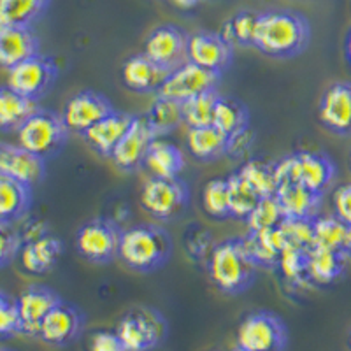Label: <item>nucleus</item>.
<instances>
[{
  "label": "nucleus",
  "instance_id": "1",
  "mask_svg": "<svg viewBox=\"0 0 351 351\" xmlns=\"http://www.w3.org/2000/svg\"><path fill=\"white\" fill-rule=\"evenodd\" d=\"M311 43V23L295 9H267L258 14L255 48L262 55L287 60L302 55Z\"/></svg>",
  "mask_w": 351,
  "mask_h": 351
},
{
  "label": "nucleus",
  "instance_id": "2",
  "mask_svg": "<svg viewBox=\"0 0 351 351\" xmlns=\"http://www.w3.org/2000/svg\"><path fill=\"white\" fill-rule=\"evenodd\" d=\"M172 237L164 227L139 223L121 232L118 258L130 271L149 274L162 269L172 255Z\"/></svg>",
  "mask_w": 351,
  "mask_h": 351
},
{
  "label": "nucleus",
  "instance_id": "3",
  "mask_svg": "<svg viewBox=\"0 0 351 351\" xmlns=\"http://www.w3.org/2000/svg\"><path fill=\"white\" fill-rule=\"evenodd\" d=\"M256 269L241 237L221 241L209 253V280L225 295H241L250 290L256 280Z\"/></svg>",
  "mask_w": 351,
  "mask_h": 351
},
{
  "label": "nucleus",
  "instance_id": "4",
  "mask_svg": "<svg viewBox=\"0 0 351 351\" xmlns=\"http://www.w3.org/2000/svg\"><path fill=\"white\" fill-rule=\"evenodd\" d=\"M274 174L278 188L281 184H302L311 192L325 195L334 183L337 167L334 160L325 153L300 149L276 162Z\"/></svg>",
  "mask_w": 351,
  "mask_h": 351
},
{
  "label": "nucleus",
  "instance_id": "5",
  "mask_svg": "<svg viewBox=\"0 0 351 351\" xmlns=\"http://www.w3.org/2000/svg\"><path fill=\"white\" fill-rule=\"evenodd\" d=\"M18 144L27 152L34 153L44 162L64 149L67 144L69 132L60 112L51 109L39 108L23 125L16 130Z\"/></svg>",
  "mask_w": 351,
  "mask_h": 351
},
{
  "label": "nucleus",
  "instance_id": "6",
  "mask_svg": "<svg viewBox=\"0 0 351 351\" xmlns=\"http://www.w3.org/2000/svg\"><path fill=\"white\" fill-rule=\"evenodd\" d=\"M290 334L280 315L258 309L243 318L236 344L246 351H287Z\"/></svg>",
  "mask_w": 351,
  "mask_h": 351
},
{
  "label": "nucleus",
  "instance_id": "7",
  "mask_svg": "<svg viewBox=\"0 0 351 351\" xmlns=\"http://www.w3.org/2000/svg\"><path fill=\"white\" fill-rule=\"evenodd\" d=\"M116 334L128 351H149L164 343L167 322L153 307H134L121 316Z\"/></svg>",
  "mask_w": 351,
  "mask_h": 351
},
{
  "label": "nucleus",
  "instance_id": "8",
  "mask_svg": "<svg viewBox=\"0 0 351 351\" xmlns=\"http://www.w3.org/2000/svg\"><path fill=\"white\" fill-rule=\"evenodd\" d=\"M190 190L181 178L152 176L141 190V206L156 219H174L188 208Z\"/></svg>",
  "mask_w": 351,
  "mask_h": 351
},
{
  "label": "nucleus",
  "instance_id": "9",
  "mask_svg": "<svg viewBox=\"0 0 351 351\" xmlns=\"http://www.w3.org/2000/svg\"><path fill=\"white\" fill-rule=\"evenodd\" d=\"M121 228L108 218L90 219L76 232V250L84 260L108 265L120 253Z\"/></svg>",
  "mask_w": 351,
  "mask_h": 351
},
{
  "label": "nucleus",
  "instance_id": "10",
  "mask_svg": "<svg viewBox=\"0 0 351 351\" xmlns=\"http://www.w3.org/2000/svg\"><path fill=\"white\" fill-rule=\"evenodd\" d=\"M58 80V65L49 56L39 55L8 71V86L20 95L39 102Z\"/></svg>",
  "mask_w": 351,
  "mask_h": 351
},
{
  "label": "nucleus",
  "instance_id": "11",
  "mask_svg": "<svg viewBox=\"0 0 351 351\" xmlns=\"http://www.w3.org/2000/svg\"><path fill=\"white\" fill-rule=\"evenodd\" d=\"M84 327H86V315L83 309L62 299L44 318L37 337L49 346L65 348L80 339Z\"/></svg>",
  "mask_w": 351,
  "mask_h": 351
},
{
  "label": "nucleus",
  "instance_id": "12",
  "mask_svg": "<svg viewBox=\"0 0 351 351\" xmlns=\"http://www.w3.org/2000/svg\"><path fill=\"white\" fill-rule=\"evenodd\" d=\"M219 80H221V74H216V72L199 67L192 62H186V64L169 72L167 80L162 84L156 95H162L165 99L183 104L192 97L209 92V90H216Z\"/></svg>",
  "mask_w": 351,
  "mask_h": 351
},
{
  "label": "nucleus",
  "instance_id": "13",
  "mask_svg": "<svg viewBox=\"0 0 351 351\" xmlns=\"http://www.w3.org/2000/svg\"><path fill=\"white\" fill-rule=\"evenodd\" d=\"M188 37L183 28L176 25H158L146 37L143 53L171 72L188 62Z\"/></svg>",
  "mask_w": 351,
  "mask_h": 351
},
{
  "label": "nucleus",
  "instance_id": "14",
  "mask_svg": "<svg viewBox=\"0 0 351 351\" xmlns=\"http://www.w3.org/2000/svg\"><path fill=\"white\" fill-rule=\"evenodd\" d=\"M114 109L106 95L93 90H83L65 102L60 114L71 134L83 136L84 132L90 130L100 120H104Z\"/></svg>",
  "mask_w": 351,
  "mask_h": 351
},
{
  "label": "nucleus",
  "instance_id": "15",
  "mask_svg": "<svg viewBox=\"0 0 351 351\" xmlns=\"http://www.w3.org/2000/svg\"><path fill=\"white\" fill-rule=\"evenodd\" d=\"M234 49L236 48L219 32L200 30L188 37V62L216 74H223L230 67Z\"/></svg>",
  "mask_w": 351,
  "mask_h": 351
},
{
  "label": "nucleus",
  "instance_id": "16",
  "mask_svg": "<svg viewBox=\"0 0 351 351\" xmlns=\"http://www.w3.org/2000/svg\"><path fill=\"white\" fill-rule=\"evenodd\" d=\"M318 120L335 136H351V81H335L318 102Z\"/></svg>",
  "mask_w": 351,
  "mask_h": 351
},
{
  "label": "nucleus",
  "instance_id": "17",
  "mask_svg": "<svg viewBox=\"0 0 351 351\" xmlns=\"http://www.w3.org/2000/svg\"><path fill=\"white\" fill-rule=\"evenodd\" d=\"M156 134L152 125L148 123L146 116H134L130 128L127 130L123 139L112 152L111 160L118 169L125 172H134L144 167V158L148 155V149Z\"/></svg>",
  "mask_w": 351,
  "mask_h": 351
},
{
  "label": "nucleus",
  "instance_id": "18",
  "mask_svg": "<svg viewBox=\"0 0 351 351\" xmlns=\"http://www.w3.org/2000/svg\"><path fill=\"white\" fill-rule=\"evenodd\" d=\"M60 300L62 297L53 288L44 287V285H30L25 288L16 297L21 328H23L21 335L37 337L44 318Z\"/></svg>",
  "mask_w": 351,
  "mask_h": 351
},
{
  "label": "nucleus",
  "instance_id": "19",
  "mask_svg": "<svg viewBox=\"0 0 351 351\" xmlns=\"http://www.w3.org/2000/svg\"><path fill=\"white\" fill-rule=\"evenodd\" d=\"M0 176L34 188L46 178V162L20 144L0 143Z\"/></svg>",
  "mask_w": 351,
  "mask_h": 351
},
{
  "label": "nucleus",
  "instance_id": "20",
  "mask_svg": "<svg viewBox=\"0 0 351 351\" xmlns=\"http://www.w3.org/2000/svg\"><path fill=\"white\" fill-rule=\"evenodd\" d=\"M121 81L136 93H158L169 76V71L160 67L146 53H137L121 65Z\"/></svg>",
  "mask_w": 351,
  "mask_h": 351
},
{
  "label": "nucleus",
  "instance_id": "21",
  "mask_svg": "<svg viewBox=\"0 0 351 351\" xmlns=\"http://www.w3.org/2000/svg\"><path fill=\"white\" fill-rule=\"evenodd\" d=\"M40 53V43L32 27L0 25V67L9 71Z\"/></svg>",
  "mask_w": 351,
  "mask_h": 351
},
{
  "label": "nucleus",
  "instance_id": "22",
  "mask_svg": "<svg viewBox=\"0 0 351 351\" xmlns=\"http://www.w3.org/2000/svg\"><path fill=\"white\" fill-rule=\"evenodd\" d=\"M134 116L128 114L123 111H114L109 116H106L104 120H100L99 123L93 125L88 132H84L83 139L86 141V144L97 155L106 156V158H111L114 148L120 144V141L123 139L127 130L130 128L132 121H134Z\"/></svg>",
  "mask_w": 351,
  "mask_h": 351
},
{
  "label": "nucleus",
  "instance_id": "23",
  "mask_svg": "<svg viewBox=\"0 0 351 351\" xmlns=\"http://www.w3.org/2000/svg\"><path fill=\"white\" fill-rule=\"evenodd\" d=\"M247 256L253 260L258 269H276L281 252L288 246L281 227L269 228V230L247 232L241 237Z\"/></svg>",
  "mask_w": 351,
  "mask_h": 351
},
{
  "label": "nucleus",
  "instance_id": "24",
  "mask_svg": "<svg viewBox=\"0 0 351 351\" xmlns=\"http://www.w3.org/2000/svg\"><path fill=\"white\" fill-rule=\"evenodd\" d=\"M64 253V244L51 234H44L34 241L23 243L20 263L28 274H46L55 267Z\"/></svg>",
  "mask_w": 351,
  "mask_h": 351
},
{
  "label": "nucleus",
  "instance_id": "25",
  "mask_svg": "<svg viewBox=\"0 0 351 351\" xmlns=\"http://www.w3.org/2000/svg\"><path fill=\"white\" fill-rule=\"evenodd\" d=\"M285 218L315 219L318 216L324 195L307 190L302 184H281L276 192Z\"/></svg>",
  "mask_w": 351,
  "mask_h": 351
},
{
  "label": "nucleus",
  "instance_id": "26",
  "mask_svg": "<svg viewBox=\"0 0 351 351\" xmlns=\"http://www.w3.org/2000/svg\"><path fill=\"white\" fill-rule=\"evenodd\" d=\"M30 206L32 186L0 176V221L14 225L28 215Z\"/></svg>",
  "mask_w": 351,
  "mask_h": 351
},
{
  "label": "nucleus",
  "instance_id": "27",
  "mask_svg": "<svg viewBox=\"0 0 351 351\" xmlns=\"http://www.w3.org/2000/svg\"><path fill=\"white\" fill-rule=\"evenodd\" d=\"M348 255L322 247H313L307 253V278L316 287H327L337 281L346 271Z\"/></svg>",
  "mask_w": 351,
  "mask_h": 351
},
{
  "label": "nucleus",
  "instance_id": "28",
  "mask_svg": "<svg viewBox=\"0 0 351 351\" xmlns=\"http://www.w3.org/2000/svg\"><path fill=\"white\" fill-rule=\"evenodd\" d=\"M144 167L155 178H180L184 169V155L176 144L156 137L144 158Z\"/></svg>",
  "mask_w": 351,
  "mask_h": 351
},
{
  "label": "nucleus",
  "instance_id": "29",
  "mask_svg": "<svg viewBox=\"0 0 351 351\" xmlns=\"http://www.w3.org/2000/svg\"><path fill=\"white\" fill-rule=\"evenodd\" d=\"M228 137L215 125L199 128H188L186 148L188 153L200 162H213L227 155Z\"/></svg>",
  "mask_w": 351,
  "mask_h": 351
},
{
  "label": "nucleus",
  "instance_id": "30",
  "mask_svg": "<svg viewBox=\"0 0 351 351\" xmlns=\"http://www.w3.org/2000/svg\"><path fill=\"white\" fill-rule=\"evenodd\" d=\"M315 247L351 255V227L341 221L335 215L316 216L313 219Z\"/></svg>",
  "mask_w": 351,
  "mask_h": 351
},
{
  "label": "nucleus",
  "instance_id": "31",
  "mask_svg": "<svg viewBox=\"0 0 351 351\" xmlns=\"http://www.w3.org/2000/svg\"><path fill=\"white\" fill-rule=\"evenodd\" d=\"M37 109L36 100L20 95L8 84L0 86V132H16Z\"/></svg>",
  "mask_w": 351,
  "mask_h": 351
},
{
  "label": "nucleus",
  "instance_id": "32",
  "mask_svg": "<svg viewBox=\"0 0 351 351\" xmlns=\"http://www.w3.org/2000/svg\"><path fill=\"white\" fill-rule=\"evenodd\" d=\"M49 4L51 0H0V25L32 27Z\"/></svg>",
  "mask_w": 351,
  "mask_h": 351
},
{
  "label": "nucleus",
  "instance_id": "33",
  "mask_svg": "<svg viewBox=\"0 0 351 351\" xmlns=\"http://www.w3.org/2000/svg\"><path fill=\"white\" fill-rule=\"evenodd\" d=\"M213 125L218 130L223 132L227 137L236 136L239 132L250 128V111L237 99L219 95L218 102H216Z\"/></svg>",
  "mask_w": 351,
  "mask_h": 351
},
{
  "label": "nucleus",
  "instance_id": "34",
  "mask_svg": "<svg viewBox=\"0 0 351 351\" xmlns=\"http://www.w3.org/2000/svg\"><path fill=\"white\" fill-rule=\"evenodd\" d=\"M260 12L243 9L236 12L234 16L228 18L223 23L219 34L234 46V48H255L256 27H258Z\"/></svg>",
  "mask_w": 351,
  "mask_h": 351
},
{
  "label": "nucleus",
  "instance_id": "35",
  "mask_svg": "<svg viewBox=\"0 0 351 351\" xmlns=\"http://www.w3.org/2000/svg\"><path fill=\"white\" fill-rule=\"evenodd\" d=\"M144 116H146L148 123L152 125L156 137H164L183 123V106H181V102L156 95L155 102Z\"/></svg>",
  "mask_w": 351,
  "mask_h": 351
},
{
  "label": "nucleus",
  "instance_id": "36",
  "mask_svg": "<svg viewBox=\"0 0 351 351\" xmlns=\"http://www.w3.org/2000/svg\"><path fill=\"white\" fill-rule=\"evenodd\" d=\"M219 99L218 90H209L200 95L188 99L183 102V123L188 128H199L213 125L215 120L216 102Z\"/></svg>",
  "mask_w": 351,
  "mask_h": 351
},
{
  "label": "nucleus",
  "instance_id": "37",
  "mask_svg": "<svg viewBox=\"0 0 351 351\" xmlns=\"http://www.w3.org/2000/svg\"><path fill=\"white\" fill-rule=\"evenodd\" d=\"M228 184V202H230V216L232 218L246 219L250 213L256 208V204L262 197L253 190L246 181L239 176V172H234L227 178Z\"/></svg>",
  "mask_w": 351,
  "mask_h": 351
},
{
  "label": "nucleus",
  "instance_id": "38",
  "mask_svg": "<svg viewBox=\"0 0 351 351\" xmlns=\"http://www.w3.org/2000/svg\"><path fill=\"white\" fill-rule=\"evenodd\" d=\"M239 176L260 197H274L278 192V181L274 174V164H265L258 160H250L239 169Z\"/></svg>",
  "mask_w": 351,
  "mask_h": 351
},
{
  "label": "nucleus",
  "instance_id": "39",
  "mask_svg": "<svg viewBox=\"0 0 351 351\" xmlns=\"http://www.w3.org/2000/svg\"><path fill=\"white\" fill-rule=\"evenodd\" d=\"M202 208L206 215L216 219H227L230 216V202H228L227 178H216L206 183L202 190Z\"/></svg>",
  "mask_w": 351,
  "mask_h": 351
},
{
  "label": "nucleus",
  "instance_id": "40",
  "mask_svg": "<svg viewBox=\"0 0 351 351\" xmlns=\"http://www.w3.org/2000/svg\"><path fill=\"white\" fill-rule=\"evenodd\" d=\"M307 253L300 247L287 246L281 252L278 260V269L283 274L285 281L293 287H302L304 283H309L307 278Z\"/></svg>",
  "mask_w": 351,
  "mask_h": 351
},
{
  "label": "nucleus",
  "instance_id": "41",
  "mask_svg": "<svg viewBox=\"0 0 351 351\" xmlns=\"http://www.w3.org/2000/svg\"><path fill=\"white\" fill-rule=\"evenodd\" d=\"M283 219L285 215L281 211L280 202H278V199L274 195L260 199L258 204H256V208L246 218V221L250 232H260L280 227L283 223Z\"/></svg>",
  "mask_w": 351,
  "mask_h": 351
},
{
  "label": "nucleus",
  "instance_id": "42",
  "mask_svg": "<svg viewBox=\"0 0 351 351\" xmlns=\"http://www.w3.org/2000/svg\"><path fill=\"white\" fill-rule=\"evenodd\" d=\"M287 237L288 246H295L311 252L315 247V230H313V219H291L285 218L280 225Z\"/></svg>",
  "mask_w": 351,
  "mask_h": 351
},
{
  "label": "nucleus",
  "instance_id": "43",
  "mask_svg": "<svg viewBox=\"0 0 351 351\" xmlns=\"http://www.w3.org/2000/svg\"><path fill=\"white\" fill-rule=\"evenodd\" d=\"M21 332H23V328H21L16 299L2 291L0 293V341L21 335Z\"/></svg>",
  "mask_w": 351,
  "mask_h": 351
},
{
  "label": "nucleus",
  "instance_id": "44",
  "mask_svg": "<svg viewBox=\"0 0 351 351\" xmlns=\"http://www.w3.org/2000/svg\"><path fill=\"white\" fill-rule=\"evenodd\" d=\"M23 246V237L12 223L0 221V269L8 267L9 263L18 258Z\"/></svg>",
  "mask_w": 351,
  "mask_h": 351
},
{
  "label": "nucleus",
  "instance_id": "45",
  "mask_svg": "<svg viewBox=\"0 0 351 351\" xmlns=\"http://www.w3.org/2000/svg\"><path fill=\"white\" fill-rule=\"evenodd\" d=\"M90 351H128L116 330H97L90 335Z\"/></svg>",
  "mask_w": 351,
  "mask_h": 351
},
{
  "label": "nucleus",
  "instance_id": "46",
  "mask_svg": "<svg viewBox=\"0 0 351 351\" xmlns=\"http://www.w3.org/2000/svg\"><path fill=\"white\" fill-rule=\"evenodd\" d=\"M332 208H334V215L351 227V183L335 188L332 195Z\"/></svg>",
  "mask_w": 351,
  "mask_h": 351
},
{
  "label": "nucleus",
  "instance_id": "47",
  "mask_svg": "<svg viewBox=\"0 0 351 351\" xmlns=\"http://www.w3.org/2000/svg\"><path fill=\"white\" fill-rule=\"evenodd\" d=\"M253 143H255V137H253L252 130L246 128V130L239 132L236 136L228 137L227 155L232 156V158H243L253 148Z\"/></svg>",
  "mask_w": 351,
  "mask_h": 351
},
{
  "label": "nucleus",
  "instance_id": "48",
  "mask_svg": "<svg viewBox=\"0 0 351 351\" xmlns=\"http://www.w3.org/2000/svg\"><path fill=\"white\" fill-rule=\"evenodd\" d=\"M344 60H346L348 67L351 71V27L348 30L346 37H344Z\"/></svg>",
  "mask_w": 351,
  "mask_h": 351
},
{
  "label": "nucleus",
  "instance_id": "49",
  "mask_svg": "<svg viewBox=\"0 0 351 351\" xmlns=\"http://www.w3.org/2000/svg\"><path fill=\"white\" fill-rule=\"evenodd\" d=\"M202 0H172V4L180 9H193L200 4Z\"/></svg>",
  "mask_w": 351,
  "mask_h": 351
},
{
  "label": "nucleus",
  "instance_id": "50",
  "mask_svg": "<svg viewBox=\"0 0 351 351\" xmlns=\"http://www.w3.org/2000/svg\"><path fill=\"white\" fill-rule=\"evenodd\" d=\"M348 350L351 351V330H350V334H348Z\"/></svg>",
  "mask_w": 351,
  "mask_h": 351
},
{
  "label": "nucleus",
  "instance_id": "51",
  "mask_svg": "<svg viewBox=\"0 0 351 351\" xmlns=\"http://www.w3.org/2000/svg\"><path fill=\"white\" fill-rule=\"evenodd\" d=\"M230 351H246V350H243V348H239V346H237V344H236V346L232 348Z\"/></svg>",
  "mask_w": 351,
  "mask_h": 351
},
{
  "label": "nucleus",
  "instance_id": "52",
  "mask_svg": "<svg viewBox=\"0 0 351 351\" xmlns=\"http://www.w3.org/2000/svg\"><path fill=\"white\" fill-rule=\"evenodd\" d=\"M348 165H350V172H351V152H350V156H348Z\"/></svg>",
  "mask_w": 351,
  "mask_h": 351
},
{
  "label": "nucleus",
  "instance_id": "53",
  "mask_svg": "<svg viewBox=\"0 0 351 351\" xmlns=\"http://www.w3.org/2000/svg\"><path fill=\"white\" fill-rule=\"evenodd\" d=\"M0 351H14V350H9V348H0Z\"/></svg>",
  "mask_w": 351,
  "mask_h": 351
},
{
  "label": "nucleus",
  "instance_id": "54",
  "mask_svg": "<svg viewBox=\"0 0 351 351\" xmlns=\"http://www.w3.org/2000/svg\"><path fill=\"white\" fill-rule=\"evenodd\" d=\"M0 293H2V290H0Z\"/></svg>",
  "mask_w": 351,
  "mask_h": 351
}]
</instances>
